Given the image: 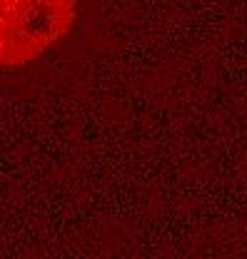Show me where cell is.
I'll list each match as a JSON object with an SVG mask.
<instances>
[{"label":"cell","instance_id":"obj_1","mask_svg":"<svg viewBox=\"0 0 247 259\" xmlns=\"http://www.w3.org/2000/svg\"><path fill=\"white\" fill-rule=\"evenodd\" d=\"M75 0H0V65L50 48L70 25Z\"/></svg>","mask_w":247,"mask_h":259}]
</instances>
